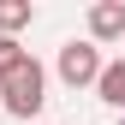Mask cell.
I'll list each match as a JSON object with an SVG mask.
<instances>
[{"label":"cell","mask_w":125,"mask_h":125,"mask_svg":"<svg viewBox=\"0 0 125 125\" xmlns=\"http://www.w3.org/2000/svg\"><path fill=\"white\" fill-rule=\"evenodd\" d=\"M0 107L12 119H36L48 107V72H42V60H24V66H12L0 77Z\"/></svg>","instance_id":"cell-1"},{"label":"cell","mask_w":125,"mask_h":125,"mask_svg":"<svg viewBox=\"0 0 125 125\" xmlns=\"http://www.w3.org/2000/svg\"><path fill=\"white\" fill-rule=\"evenodd\" d=\"M101 66H107V60H101L95 42H66L60 60H54V72H60V83H66V89H95Z\"/></svg>","instance_id":"cell-2"},{"label":"cell","mask_w":125,"mask_h":125,"mask_svg":"<svg viewBox=\"0 0 125 125\" xmlns=\"http://www.w3.org/2000/svg\"><path fill=\"white\" fill-rule=\"evenodd\" d=\"M89 42H125V6L119 0H95L89 6Z\"/></svg>","instance_id":"cell-3"},{"label":"cell","mask_w":125,"mask_h":125,"mask_svg":"<svg viewBox=\"0 0 125 125\" xmlns=\"http://www.w3.org/2000/svg\"><path fill=\"white\" fill-rule=\"evenodd\" d=\"M95 101H107V107H119V113H125V60H107V66H101V77H95Z\"/></svg>","instance_id":"cell-4"},{"label":"cell","mask_w":125,"mask_h":125,"mask_svg":"<svg viewBox=\"0 0 125 125\" xmlns=\"http://www.w3.org/2000/svg\"><path fill=\"white\" fill-rule=\"evenodd\" d=\"M30 18H36V6H30V0H0V36L30 30Z\"/></svg>","instance_id":"cell-5"},{"label":"cell","mask_w":125,"mask_h":125,"mask_svg":"<svg viewBox=\"0 0 125 125\" xmlns=\"http://www.w3.org/2000/svg\"><path fill=\"white\" fill-rule=\"evenodd\" d=\"M24 60H30V54H24V42H18V36H0V77H6L12 66H24Z\"/></svg>","instance_id":"cell-6"},{"label":"cell","mask_w":125,"mask_h":125,"mask_svg":"<svg viewBox=\"0 0 125 125\" xmlns=\"http://www.w3.org/2000/svg\"><path fill=\"white\" fill-rule=\"evenodd\" d=\"M119 125H125V119H119Z\"/></svg>","instance_id":"cell-7"}]
</instances>
